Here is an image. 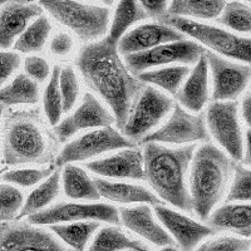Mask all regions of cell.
Masks as SVG:
<instances>
[{
	"instance_id": "cell-29",
	"label": "cell",
	"mask_w": 251,
	"mask_h": 251,
	"mask_svg": "<svg viewBox=\"0 0 251 251\" xmlns=\"http://www.w3.org/2000/svg\"><path fill=\"white\" fill-rule=\"evenodd\" d=\"M100 226V221H75L50 225L49 230L72 250L84 251Z\"/></svg>"
},
{
	"instance_id": "cell-34",
	"label": "cell",
	"mask_w": 251,
	"mask_h": 251,
	"mask_svg": "<svg viewBox=\"0 0 251 251\" xmlns=\"http://www.w3.org/2000/svg\"><path fill=\"white\" fill-rule=\"evenodd\" d=\"M60 71L62 67L54 66L51 71V75L43 93V111L46 116L47 122L50 126L55 127L62 121V114L64 113L63 109V98L60 92Z\"/></svg>"
},
{
	"instance_id": "cell-27",
	"label": "cell",
	"mask_w": 251,
	"mask_h": 251,
	"mask_svg": "<svg viewBox=\"0 0 251 251\" xmlns=\"http://www.w3.org/2000/svg\"><path fill=\"white\" fill-rule=\"evenodd\" d=\"M146 18H149V15L141 6L140 0H120L114 9L107 37L111 42L118 44L123 35L127 34L134 24L140 23Z\"/></svg>"
},
{
	"instance_id": "cell-48",
	"label": "cell",
	"mask_w": 251,
	"mask_h": 251,
	"mask_svg": "<svg viewBox=\"0 0 251 251\" xmlns=\"http://www.w3.org/2000/svg\"><path fill=\"white\" fill-rule=\"evenodd\" d=\"M100 1L102 4H104L106 6H109V5H112V4H113L116 0H100Z\"/></svg>"
},
{
	"instance_id": "cell-52",
	"label": "cell",
	"mask_w": 251,
	"mask_h": 251,
	"mask_svg": "<svg viewBox=\"0 0 251 251\" xmlns=\"http://www.w3.org/2000/svg\"><path fill=\"white\" fill-rule=\"evenodd\" d=\"M127 251H137V250H127Z\"/></svg>"
},
{
	"instance_id": "cell-32",
	"label": "cell",
	"mask_w": 251,
	"mask_h": 251,
	"mask_svg": "<svg viewBox=\"0 0 251 251\" xmlns=\"http://www.w3.org/2000/svg\"><path fill=\"white\" fill-rule=\"evenodd\" d=\"M51 31V23L46 14H42L18 38L14 49L22 54H35L43 50Z\"/></svg>"
},
{
	"instance_id": "cell-21",
	"label": "cell",
	"mask_w": 251,
	"mask_h": 251,
	"mask_svg": "<svg viewBox=\"0 0 251 251\" xmlns=\"http://www.w3.org/2000/svg\"><path fill=\"white\" fill-rule=\"evenodd\" d=\"M206 54L195 64L176 96L178 104L192 113L202 112L210 100V67Z\"/></svg>"
},
{
	"instance_id": "cell-33",
	"label": "cell",
	"mask_w": 251,
	"mask_h": 251,
	"mask_svg": "<svg viewBox=\"0 0 251 251\" xmlns=\"http://www.w3.org/2000/svg\"><path fill=\"white\" fill-rule=\"evenodd\" d=\"M216 23L237 34L251 37V4L241 0H231L226 4Z\"/></svg>"
},
{
	"instance_id": "cell-31",
	"label": "cell",
	"mask_w": 251,
	"mask_h": 251,
	"mask_svg": "<svg viewBox=\"0 0 251 251\" xmlns=\"http://www.w3.org/2000/svg\"><path fill=\"white\" fill-rule=\"evenodd\" d=\"M152 251L138 240L128 237L121 228L116 226H104L100 228L94 236L88 251Z\"/></svg>"
},
{
	"instance_id": "cell-18",
	"label": "cell",
	"mask_w": 251,
	"mask_h": 251,
	"mask_svg": "<svg viewBox=\"0 0 251 251\" xmlns=\"http://www.w3.org/2000/svg\"><path fill=\"white\" fill-rule=\"evenodd\" d=\"M186 39V35L178 29L166 24L165 22H151L132 28L118 42V50L122 57L142 53L170 42Z\"/></svg>"
},
{
	"instance_id": "cell-23",
	"label": "cell",
	"mask_w": 251,
	"mask_h": 251,
	"mask_svg": "<svg viewBox=\"0 0 251 251\" xmlns=\"http://www.w3.org/2000/svg\"><path fill=\"white\" fill-rule=\"evenodd\" d=\"M217 231H228L240 237H251V202H226L207 220Z\"/></svg>"
},
{
	"instance_id": "cell-12",
	"label": "cell",
	"mask_w": 251,
	"mask_h": 251,
	"mask_svg": "<svg viewBox=\"0 0 251 251\" xmlns=\"http://www.w3.org/2000/svg\"><path fill=\"white\" fill-rule=\"evenodd\" d=\"M75 221H100L109 225H120V210L103 202H59L28 217V223L38 226Z\"/></svg>"
},
{
	"instance_id": "cell-26",
	"label": "cell",
	"mask_w": 251,
	"mask_h": 251,
	"mask_svg": "<svg viewBox=\"0 0 251 251\" xmlns=\"http://www.w3.org/2000/svg\"><path fill=\"white\" fill-rule=\"evenodd\" d=\"M191 71L192 69L190 66L177 64V66L150 69V71L142 72L137 77L145 84H152L153 87L165 91L167 94L176 97Z\"/></svg>"
},
{
	"instance_id": "cell-20",
	"label": "cell",
	"mask_w": 251,
	"mask_h": 251,
	"mask_svg": "<svg viewBox=\"0 0 251 251\" xmlns=\"http://www.w3.org/2000/svg\"><path fill=\"white\" fill-rule=\"evenodd\" d=\"M42 14H44L43 8L35 3L12 1L4 5L0 14V46L3 50L14 46L18 38Z\"/></svg>"
},
{
	"instance_id": "cell-30",
	"label": "cell",
	"mask_w": 251,
	"mask_h": 251,
	"mask_svg": "<svg viewBox=\"0 0 251 251\" xmlns=\"http://www.w3.org/2000/svg\"><path fill=\"white\" fill-rule=\"evenodd\" d=\"M62 174L55 170L50 176L39 183L33 191L26 197L24 207L20 212L18 220L22 217H29L40 211H44L46 208L50 207V203L55 200L60 192L62 187Z\"/></svg>"
},
{
	"instance_id": "cell-43",
	"label": "cell",
	"mask_w": 251,
	"mask_h": 251,
	"mask_svg": "<svg viewBox=\"0 0 251 251\" xmlns=\"http://www.w3.org/2000/svg\"><path fill=\"white\" fill-rule=\"evenodd\" d=\"M170 3V0H140L141 6L149 18L160 20L169 13Z\"/></svg>"
},
{
	"instance_id": "cell-39",
	"label": "cell",
	"mask_w": 251,
	"mask_h": 251,
	"mask_svg": "<svg viewBox=\"0 0 251 251\" xmlns=\"http://www.w3.org/2000/svg\"><path fill=\"white\" fill-rule=\"evenodd\" d=\"M250 249L251 241L249 239L225 235L208 240L194 251H249Z\"/></svg>"
},
{
	"instance_id": "cell-19",
	"label": "cell",
	"mask_w": 251,
	"mask_h": 251,
	"mask_svg": "<svg viewBox=\"0 0 251 251\" xmlns=\"http://www.w3.org/2000/svg\"><path fill=\"white\" fill-rule=\"evenodd\" d=\"M153 212L150 205L145 203L133 207H122L120 208L121 224L131 232L147 240L153 245L160 248L176 246L175 240L165 226L158 223L160 220Z\"/></svg>"
},
{
	"instance_id": "cell-1",
	"label": "cell",
	"mask_w": 251,
	"mask_h": 251,
	"mask_svg": "<svg viewBox=\"0 0 251 251\" xmlns=\"http://www.w3.org/2000/svg\"><path fill=\"white\" fill-rule=\"evenodd\" d=\"M75 66L83 82L106 103L122 129L146 84L129 71L118 44L108 37L88 43L78 53Z\"/></svg>"
},
{
	"instance_id": "cell-8",
	"label": "cell",
	"mask_w": 251,
	"mask_h": 251,
	"mask_svg": "<svg viewBox=\"0 0 251 251\" xmlns=\"http://www.w3.org/2000/svg\"><path fill=\"white\" fill-rule=\"evenodd\" d=\"M174 107V100L169 94L157 87L146 84L121 132L138 145L171 114Z\"/></svg>"
},
{
	"instance_id": "cell-35",
	"label": "cell",
	"mask_w": 251,
	"mask_h": 251,
	"mask_svg": "<svg viewBox=\"0 0 251 251\" xmlns=\"http://www.w3.org/2000/svg\"><path fill=\"white\" fill-rule=\"evenodd\" d=\"M57 170V166L47 167H24V169L9 170L3 175V182L18 186V187H37L39 183L47 180Z\"/></svg>"
},
{
	"instance_id": "cell-22",
	"label": "cell",
	"mask_w": 251,
	"mask_h": 251,
	"mask_svg": "<svg viewBox=\"0 0 251 251\" xmlns=\"http://www.w3.org/2000/svg\"><path fill=\"white\" fill-rule=\"evenodd\" d=\"M97 185L100 197L106 199L114 203L120 205H163V201L154 192L149 188L134 183L122 182V181H112L108 178L96 177L94 178Z\"/></svg>"
},
{
	"instance_id": "cell-38",
	"label": "cell",
	"mask_w": 251,
	"mask_h": 251,
	"mask_svg": "<svg viewBox=\"0 0 251 251\" xmlns=\"http://www.w3.org/2000/svg\"><path fill=\"white\" fill-rule=\"evenodd\" d=\"M226 202H251V169L236 166Z\"/></svg>"
},
{
	"instance_id": "cell-51",
	"label": "cell",
	"mask_w": 251,
	"mask_h": 251,
	"mask_svg": "<svg viewBox=\"0 0 251 251\" xmlns=\"http://www.w3.org/2000/svg\"><path fill=\"white\" fill-rule=\"evenodd\" d=\"M84 1H92V0H84Z\"/></svg>"
},
{
	"instance_id": "cell-44",
	"label": "cell",
	"mask_w": 251,
	"mask_h": 251,
	"mask_svg": "<svg viewBox=\"0 0 251 251\" xmlns=\"http://www.w3.org/2000/svg\"><path fill=\"white\" fill-rule=\"evenodd\" d=\"M241 117L251 129V93H246L241 100Z\"/></svg>"
},
{
	"instance_id": "cell-11",
	"label": "cell",
	"mask_w": 251,
	"mask_h": 251,
	"mask_svg": "<svg viewBox=\"0 0 251 251\" xmlns=\"http://www.w3.org/2000/svg\"><path fill=\"white\" fill-rule=\"evenodd\" d=\"M206 121L210 134L217 145L235 161H243L245 137L240 125L236 100H214L210 103Z\"/></svg>"
},
{
	"instance_id": "cell-28",
	"label": "cell",
	"mask_w": 251,
	"mask_h": 251,
	"mask_svg": "<svg viewBox=\"0 0 251 251\" xmlns=\"http://www.w3.org/2000/svg\"><path fill=\"white\" fill-rule=\"evenodd\" d=\"M226 0H171L167 15L194 20H216L226 6Z\"/></svg>"
},
{
	"instance_id": "cell-4",
	"label": "cell",
	"mask_w": 251,
	"mask_h": 251,
	"mask_svg": "<svg viewBox=\"0 0 251 251\" xmlns=\"http://www.w3.org/2000/svg\"><path fill=\"white\" fill-rule=\"evenodd\" d=\"M236 161L212 143H201L196 149L190 169L188 187L192 211L207 221L223 201L234 178Z\"/></svg>"
},
{
	"instance_id": "cell-2",
	"label": "cell",
	"mask_w": 251,
	"mask_h": 251,
	"mask_svg": "<svg viewBox=\"0 0 251 251\" xmlns=\"http://www.w3.org/2000/svg\"><path fill=\"white\" fill-rule=\"evenodd\" d=\"M38 109L10 112L4 117L3 160L8 166H43L57 160L58 143Z\"/></svg>"
},
{
	"instance_id": "cell-46",
	"label": "cell",
	"mask_w": 251,
	"mask_h": 251,
	"mask_svg": "<svg viewBox=\"0 0 251 251\" xmlns=\"http://www.w3.org/2000/svg\"><path fill=\"white\" fill-rule=\"evenodd\" d=\"M152 251H182L181 249H177L176 246H165V248H161L158 250H152Z\"/></svg>"
},
{
	"instance_id": "cell-14",
	"label": "cell",
	"mask_w": 251,
	"mask_h": 251,
	"mask_svg": "<svg viewBox=\"0 0 251 251\" xmlns=\"http://www.w3.org/2000/svg\"><path fill=\"white\" fill-rule=\"evenodd\" d=\"M211 73L212 100H235L251 80V66L207 51Z\"/></svg>"
},
{
	"instance_id": "cell-10",
	"label": "cell",
	"mask_w": 251,
	"mask_h": 251,
	"mask_svg": "<svg viewBox=\"0 0 251 251\" xmlns=\"http://www.w3.org/2000/svg\"><path fill=\"white\" fill-rule=\"evenodd\" d=\"M208 49L194 39H182L177 42L162 44L150 50L136 53V54L123 57L126 64L134 75H141L142 72L161 67L185 64H196Z\"/></svg>"
},
{
	"instance_id": "cell-47",
	"label": "cell",
	"mask_w": 251,
	"mask_h": 251,
	"mask_svg": "<svg viewBox=\"0 0 251 251\" xmlns=\"http://www.w3.org/2000/svg\"><path fill=\"white\" fill-rule=\"evenodd\" d=\"M15 3H23V4H31L35 3V1H39V0H13Z\"/></svg>"
},
{
	"instance_id": "cell-45",
	"label": "cell",
	"mask_w": 251,
	"mask_h": 251,
	"mask_svg": "<svg viewBox=\"0 0 251 251\" xmlns=\"http://www.w3.org/2000/svg\"><path fill=\"white\" fill-rule=\"evenodd\" d=\"M244 165L251 167V129L249 128L245 134V152H244L243 158Z\"/></svg>"
},
{
	"instance_id": "cell-17",
	"label": "cell",
	"mask_w": 251,
	"mask_h": 251,
	"mask_svg": "<svg viewBox=\"0 0 251 251\" xmlns=\"http://www.w3.org/2000/svg\"><path fill=\"white\" fill-rule=\"evenodd\" d=\"M86 167L94 175L108 180H145L143 151L138 147L122 149L113 154L91 161Z\"/></svg>"
},
{
	"instance_id": "cell-42",
	"label": "cell",
	"mask_w": 251,
	"mask_h": 251,
	"mask_svg": "<svg viewBox=\"0 0 251 251\" xmlns=\"http://www.w3.org/2000/svg\"><path fill=\"white\" fill-rule=\"evenodd\" d=\"M1 84H5L6 80L14 75V72L20 67L22 57L18 51L3 50L1 54Z\"/></svg>"
},
{
	"instance_id": "cell-15",
	"label": "cell",
	"mask_w": 251,
	"mask_h": 251,
	"mask_svg": "<svg viewBox=\"0 0 251 251\" xmlns=\"http://www.w3.org/2000/svg\"><path fill=\"white\" fill-rule=\"evenodd\" d=\"M113 123H116V118L111 109L96 94L86 93L79 106L55 126L54 132L60 142H67L79 132L109 127Z\"/></svg>"
},
{
	"instance_id": "cell-16",
	"label": "cell",
	"mask_w": 251,
	"mask_h": 251,
	"mask_svg": "<svg viewBox=\"0 0 251 251\" xmlns=\"http://www.w3.org/2000/svg\"><path fill=\"white\" fill-rule=\"evenodd\" d=\"M153 207L160 223L165 226L182 251H194L202 240L217 232L212 226L203 225L176 210L166 207L165 205H157Z\"/></svg>"
},
{
	"instance_id": "cell-49",
	"label": "cell",
	"mask_w": 251,
	"mask_h": 251,
	"mask_svg": "<svg viewBox=\"0 0 251 251\" xmlns=\"http://www.w3.org/2000/svg\"><path fill=\"white\" fill-rule=\"evenodd\" d=\"M13 0H0V4H1V5H6V4H9V3H12Z\"/></svg>"
},
{
	"instance_id": "cell-5",
	"label": "cell",
	"mask_w": 251,
	"mask_h": 251,
	"mask_svg": "<svg viewBox=\"0 0 251 251\" xmlns=\"http://www.w3.org/2000/svg\"><path fill=\"white\" fill-rule=\"evenodd\" d=\"M39 5L83 42H97L108 34L111 12L107 6L80 0H39Z\"/></svg>"
},
{
	"instance_id": "cell-3",
	"label": "cell",
	"mask_w": 251,
	"mask_h": 251,
	"mask_svg": "<svg viewBox=\"0 0 251 251\" xmlns=\"http://www.w3.org/2000/svg\"><path fill=\"white\" fill-rule=\"evenodd\" d=\"M196 149L195 145L181 147H167L157 142L143 145L145 180L161 200L181 211H192L187 175Z\"/></svg>"
},
{
	"instance_id": "cell-9",
	"label": "cell",
	"mask_w": 251,
	"mask_h": 251,
	"mask_svg": "<svg viewBox=\"0 0 251 251\" xmlns=\"http://www.w3.org/2000/svg\"><path fill=\"white\" fill-rule=\"evenodd\" d=\"M211 141L206 113H192L181 104H175L169 120L160 128L146 136L140 145L149 142L169 143V145H194L196 142L207 143Z\"/></svg>"
},
{
	"instance_id": "cell-36",
	"label": "cell",
	"mask_w": 251,
	"mask_h": 251,
	"mask_svg": "<svg viewBox=\"0 0 251 251\" xmlns=\"http://www.w3.org/2000/svg\"><path fill=\"white\" fill-rule=\"evenodd\" d=\"M25 197L18 186L3 182L0 187V219L1 223L15 221L19 217L25 203Z\"/></svg>"
},
{
	"instance_id": "cell-6",
	"label": "cell",
	"mask_w": 251,
	"mask_h": 251,
	"mask_svg": "<svg viewBox=\"0 0 251 251\" xmlns=\"http://www.w3.org/2000/svg\"><path fill=\"white\" fill-rule=\"evenodd\" d=\"M161 20L202 44L212 53L251 66V37L187 18L166 15Z\"/></svg>"
},
{
	"instance_id": "cell-7",
	"label": "cell",
	"mask_w": 251,
	"mask_h": 251,
	"mask_svg": "<svg viewBox=\"0 0 251 251\" xmlns=\"http://www.w3.org/2000/svg\"><path fill=\"white\" fill-rule=\"evenodd\" d=\"M137 147V143L126 137L122 132L109 127L91 129L75 140L69 141L55 160L57 167H64L75 162L98 160V157L117 150Z\"/></svg>"
},
{
	"instance_id": "cell-25",
	"label": "cell",
	"mask_w": 251,
	"mask_h": 251,
	"mask_svg": "<svg viewBox=\"0 0 251 251\" xmlns=\"http://www.w3.org/2000/svg\"><path fill=\"white\" fill-rule=\"evenodd\" d=\"M62 187L64 195L72 200L98 201L100 194L94 178L89 177L82 167L75 163L67 165L62 170Z\"/></svg>"
},
{
	"instance_id": "cell-37",
	"label": "cell",
	"mask_w": 251,
	"mask_h": 251,
	"mask_svg": "<svg viewBox=\"0 0 251 251\" xmlns=\"http://www.w3.org/2000/svg\"><path fill=\"white\" fill-rule=\"evenodd\" d=\"M59 84L63 98V109L64 113H68L75 106L80 94L79 78L75 69L69 66L62 67Z\"/></svg>"
},
{
	"instance_id": "cell-13",
	"label": "cell",
	"mask_w": 251,
	"mask_h": 251,
	"mask_svg": "<svg viewBox=\"0 0 251 251\" xmlns=\"http://www.w3.org/2000/svg\"><path fill=\"white\" fill-rule=\"evenodd\" d=\"M1 251H75L49 230L19 220L1 224Z\"/></svg>"
},
{
	"instance_id": "cell-50",
	"label": "cell",
	"mask_w": 251,
	"mask_h": 251,
	"mask_svg": "<svg viewBox=\"0 0 251 251\" xmlns=\"http://www.w3.org/2000/svg\"><path fill=\"white\" fill-rule=\"evenodd\" d=\"M241 1H245V3H249V4H251V0H241Z\"/></svg>"
},
{
	"instance_id": "cell-41",
	"label": "cell",
	"mask_w": 251,
	"mask_h": 251,
	"mask_svg": "<svg viewBox=\"0 0 251 251\" xmlns=\"http://www.w3.org/2000/svg\"><path fill=\"white\" fill-rule=\"evenodd\" d=\"M73 47H75V40L72 35L64 33V31H60L51 38L50 43H49V50L55 57H66L73 50Z\"/></svg>"
},
{
	"instance_id": "cell-40",
	"label": "cell",
	"mask_w": 251,
	"mask_h": 251,
	"mask_svg": "<svg viewBox=\"0 0 251 251\" xmlns=\"http://www.w3.org/2000/svg\"><path fill=\"white\" fill-rule=\"evenodd\" d=\"M24 73L38 83H43L51 75L49 63L38 55H30L24 60Z\"/></svg>"
},
{
	"instance_id": "cell-24",
	"label": "cell",
	"mask_w": 251,
	"mask_h": 251,
	"mask_svg": "<svg viewBox=\"0 0 251 251\" xmlns=\"http://www.w3.org/2000/svg\"><path fill=\"white\" fill-rule=\"evenodd\" d=\"M39 83L31 79L26 73H19L0 91L3 109L15 106H34L39 102Z\"/></svg>"
}]
</instances>
